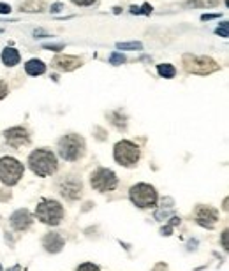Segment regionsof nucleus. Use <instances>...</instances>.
I'll use <instances>...</instances> for the list:
<instances>
[{
    "label": "nucleus",
    "mask_w": 229,
    "mask_h": 271,
    "mask_svg": "<svg viewBox=\"0 0 229 271\" xmlns=\"http://www.w3.org/2000/svg\"><path fill=\"white\" fill-rule=\"evenodd\" d=\"M28 167L37 176H51L59 169V160H56V155L51 150L41 148V150H35L30 153Z\"/></svg>",
    "instance_id": "obj_1"
},
{
    "label": "nucleus",
    "mask_w": 229,
    "mask_h": 271,
    "mask_svg": "<svg viewBox=\"0 0 229 271\" xmlns=\"http://www.w3.org/2000/svg\"><path fill=\"white\" fill-rule=\"evenodd\" d=\"M59 155L69 162L81 159L85 155V139L78 134L64 136L59 141Z\"/></svg>",
    "instance_id": "obj_2"
},
{
    "label": "nucleus",
    "mask_w": 229,
    "mask_h": 271,
    "mask_svg": "<svg viewBox=\"0 0 229 271\" xmlns=\"http://www.w3.org/2000/svg\"><path fill=\"white\" fill-rule=\"evenodd\" d=\"M113 155H115V160H117L120 166L134 167L141 159V150L136 143L124 139V141H118L117 145H115Z\"/></svg>",
    "instance_id": "obj_3"
},
{
    "label": "nucleus",
    "mask_w": 229,
    "mask_h": 271,
    "mask_svg": "<svg viewBox=\"0 0 229 271\" xmlns=\"http://www.w3.org/2000/svg\"><path fill=\"white\" fill-rule=\"evenodd\" d=\"M35 217L46 225H59L64 219V206L59 201L43 199L35 208Z\"/></svg>",
    "instance_id": "obj_4"
},
{
    "label": "nucleus",
    "mask_w": 229,
    "mask_h": 271,
    "mask_svg": "<svg viewBox=\"0 0 229 271\" xmlns=\"http://www.w3.org/2000/svg\"><path fill=\"white\" fill-rule=\"evenodd\" d=\"M23 164L14 157H2L0 159V182L4 185L13 187L23 178Z\"/></svg>",
    "instance_id": "obj_5"
},
{
    "label": "nucleus",
    "mask_w": 229,
    "mask_h": 271,
    "mask_svg": "<svg viewBox=\"0 0 229 271\" xmlns=\"http://www.w3.org/2000/svg\"><path fill=\"white\" fill-rule=\"evenodd\" d=\"M129 197L134 206L138 208H154L157 204V192L148 183H138L130 187Z\"/></svg>",
    "instance_id": "obj_6"
},
{
    "label": "nucleus",
    "mask_w": 229,
    "mask_h": 271,
    "mask_svg": "<svg viewBox=\"0 0 229 271\" xmlns=\"http://www.w3.org/2000/svg\"><path fill=\"white\" fill-rule=\"evenodd\" d=\"M183 65L185 69L192 74H210V72H215L219 69V64L210 59V56H198V55H183Z\"/></svg>",
    "instance_id": "obj_7"
},
{
    "label": "nucleus",
    "mask_w": 229,
    "mask_h": 271,
    "mask_svg": "<svg viewBox=\"0 0 229 271\" xmlns=\"http://www.w3.org/2000/svg\"><path fill=\"white\" fill-rule=\"evenodd\" d=\"M90 185H92V188L97 192H111L117 188L118 178L111 169L99 167V169L93 171L92 176H90Z\"/></svg>",
    "instance_id": "obj_8"
},
{
    "label": "nucleus",
    "mask_w": 229,
    "mask_h": 271,
    "mask_svg": "<svg viewBox=\"0 0 229 271\" xmlns=\"http://www.w3.org/2000/svg\"><path fill=\"white\" fill-rule=\"evenodd\" d=\"M59 192L62 194V197L69 201H76L81 197V192H83V183L78 176L71 175V176H64L59 182Z\"/></svg>",
    "instance_id": "obj_9"
},
{
    "label": "nucleus",
    "mask_w": 229,
    "mask_h": 271,
    "mask_svg": "<svg viewBox=\"0 0 229 271\" xmlns=\"http://www.w3.org/2000/svg\"><path fill=\"white\" fill-rule=\"evenodd\" d=\"M4 136H6V141L14 148L27 146L28 143H30V136H28L27 129H23V127H13V129H7L6 132H4Z\"/></svg>",
    "instance_id": "obj_10"
},
{
    "label": "nucleus",
    "mask_w": 229,
    "mask_h": 271,
    "mask_svg": "<svg viewBox=\"0 0 229 271\" xmlns=\"http://www.w3.org/2000/svg\"><path fill=\"white\" fill-rule=\"evenodd\" d=\"M219 220V213L217 209L210 208V206H199L196 209V222H198L201 227L212 229Z\"/></svg>",
    "instance_id": "obj_11"
},
{
    "label": "nucleus",
    "mask_w": 229,
    "mask_h": 271,
    "mask_svg": "<svg viewBox=\"0 0 229 271\" xmlns=\"http://www.w3.org/2000/svg\"><path fill=\"white\" fill-rule=\"evenodd\" d=\"M83 64L81 59H78V56H71V55H59L55 56L51 62V65L55 69H59V71H74L80 65Z\"/></svg>",
    "instance_id": "obj_12"
},
{
    "label": "nucleus",
    "mask_w": 229,
    "mask_h": 271,
    "mask_svg": "<svg viewBox=\"0 0 229 271\" xmlns=\"http://www.w3.org/2000/svg\"><path fill=\"white\" fill-rule=\"evenodd\" d=\"M11 225L16 229V231H27L32 225V217L27 209H18L16 213H13L11 217Z\"/></svg>",
    "instance_id": "obj_13"
},
{
    "label": "nucleus",
    "mask_w": 229,
    "mask_h": 271,
    "mask_svg": "<svg viewBox=\"0 0 229 271\" xmlns=\"http://www.w3.org/2000/svg\"><path fill=\"white\" fill-rule=\"evenodd\" d=\"M64 243H65V240H64V236L60 233H50L43 240V245H44V248H46L48 252H59V250L64 246Z\"/></svg>",
    "instance_id": "obj_14"
},
{
    "label": "nucleus",
    "mask_w": 229,
    "mask_h": 271,
    "mask_svg": "<svg viewBox=\"0 0 229 271\" xmlns=\"http://www.w3.org/2000/svg\"><path fill=\"white\" fill-rule=\"evenodd\" d=\"M25 71L27 74H30V76H41V74L46 72V65H44L43 60L32 59L25 64Z\"/></svg>",
    "instance_id": "obj_15"
},
{
    "label": "nucleus",
    "mask_w": 229,
    "mask_h": 271,
    "mask_svg": "<svg viewBox=\"0 0 229 271\" xmlns=\"http://www.w3.org/2000/svg\"><path fill=\"white\" fill-rule=\"evenodd\" d=\"M2 62L7 67H13V65H16L20 62V53L14 48H6L2 51Z\"/></svg>",
    "instance_id": "obj_16"
},
{
    "label": "nucleus",
    "mask_w": 229,
    "mask_h": 271,
    "mask_svg": "<svg viewBox=\"0 0 229 271\" xmlns=\"http://www.w3.org/2000/svg\"><path fill=\"white\" fill-rule=\"evenodd\" d=\"M20 6H22V11H28V12L44 9V4L41 2V0H23Z\"/></svg>",
    "instance_id": "obj_17"
},
{
    "label": "nucleus",
    "mask_w": 229,
    "mask_h": 271,
    "mask_svg": "<svg viewBox=\"0 0 229 271\" xmlns=\"http://www.w3.org/2000/svg\"><path fill=\"white\" fill-rule=\"evenodd\" d=\"M157 71L161 76H164V78H173L175 74H177V69L173 67V65H169V64H161L157 67Z\"/></svg>",
    "instance_id": "obj_18"
},
{
    "label": "nucleus",
    "mask_w": 229,
    "mask_h": 271,
    "mask_svg": "<svg viewBox=\"0 0 229 271\" xmlns=\"http://www.w3.org/2000/svg\"><path fill=\"white\" fill-rule=\"evenodd\" d=\"M220 0H190L189 2V6H206V7H214V6H217Z\"/></svg>",
    "instance_id": "obj_19"
},
{
    "label": "nucleus",
    "mask_w": 229,
    "mask_h": 271,
    "mask_svg": "<svg viewBox=\"0 0 229 271\" xmlns=\"http://www.w3.org/2000/svg\"><path fill=\"white\" fill-rule=\"evenodd\" d=\"M76 271H101V269H99V266H96L93 262H85V264L78 266Z\"/></svg>",
    "instance_id": "obj_20"
},
{
    "label": "nucleus",
    "mask_w": 229,
    "mask_h": 271,
    "mask_svg": "<svg viewBox=\"0 0 229 271\" xmlns=\"http://www.w3.org/2000/svg\"><path fill=\"white\" fill-rule=\"evenodd\" d=\"M117 46L120 48V49H136V48L140 49L141 44L140 43H118Z\"/></svg>",
    "instance_id": "obj_21"
},
{
    "label": "nucleus",
    "mask_w": 229,
    "mask_h": 271,
    "mask_svg": "<svg viewBox=\"0 0 229 271\" xmlns=\"http://www.w3.org/2000/svg\"><path fill=\"white\" fill-rule=\"evenodd\" d=\"M125 62V56L124 55H118V53H115L111 56V64H124Z\"/></svg>",
    "instance_id": "obj_22"
},
{
    "label": "nucleus",
    "mask_w": 229,
    "mask_h": 271,
    "mask_svg": "<svg viewBox=\"0 0 229 271\" xmlns=\"http://www.w3.org/2000/svg\"><path fill=\"white\" fill-rule=\"evenodd\" d=\"M6 95H7V85H6V81L0 80V101H2Z\"/></svg>",
    "instance_id": "obj_23"
},
{
    "label": "nucleus",
    "mask_w": 229,
    "mask_h": 271,
    "mask_svg": "<svg viewBox=\"0 0 229 271\" xmlns=\"http://www.w3.org/2000/svg\"><path fill=\"white\" fill-rule=\"evenodd\" d=\"M93 2H96V0H72V4H76V6H83V7L92 6Z\"/></svg>",
    "instance_id": "obj_24"
},
{
    "label": "nucleus",
    "mask_w": 229,
    "mask_h": 271,
    "mask_svg": "<svg viewBox=\"0 0 229 271\" xmlns=\"http://www.w3.org/2000/svg\"><path fill=\"white\" fill-rule=\"evenodd\" d=\"M0 12H2V14H7V12H11V7L7 6V4H0Z\"/></svg>",
    "instance_id": "obj_25"
},
{
    "label": "nucleus",
    "mask_w": 229,
    "mask_h": 271,
    "mask_svg": "<svg viewBox=\"0 0 229 271\" xmlns=\"http://www.w3.org/2000/svg\"><path fill=\"white\" fill-rule=\"evenodd\" d=\"M60 9H62V6H60V4H55V6L51 7V11H53V12H59Z\"/></svg>",
    "instance_id": "obj_26"
},
{
    "label": "nucleus",
    "mask_w": 229,
    "mask_h": 271,
    "mask_svg": "<svg viewBox=\"0 0 229 271\" xmlns=\"http://www.w3.org/2000/svg\"><path fill=\"white\" fill-rule=\"evenodd\" d=\"M222 238H224V248H227V231L224 233V236H222Z\"/></svg>",
    "instance_id": "obj_27"
}]
</instances>
